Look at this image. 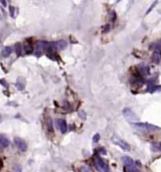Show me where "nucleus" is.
<instances>
[{"instance_id": "obj_1", "label": "nucleus", "mask_w": 161, "mask_h": 172, "mask_svg": "<svg viewBox=\"0 0 161 172\" xmlns=\"http://www.w3.org/2000/svg\"><path fill=\"white\" fill-rule=\"evenodd\" d=\"M121 160H122V163H124V165L126 166L128 172H139L138 167L137 166V165H135V163L133 161L132 158H130L128 156H124L121 158Z\"/></svg>"}, {"instance_id": "obj_2", "label": "nucleus", "mask_w": 161, "mask_h": 172, "mask_svg": "<svg viewBox=\"0 0 161 172\" xmlns=\"http://www.w3.org/2000/svg\"><path fill=\"white\" fill-rule=\"evenodd\" d=\"M96 168L98 169L100 172H110V168L106 162L104 161L103 158L101 157H96L94 161Z\"/></svg>"}, {"instance_id": "obj_3", "label": "nucleus", "mask_w": 161, "mask_h": 172, "mask_svg": "<svg viewBox=\"0 0 161 172\" xmlns=\"http://www.w3.org/2000/svg\"><path fill=\"white\" fill-rule=\"evenodd\" d=\"M112 141H113V143H115L116 145L117 146H118L120 148H121L123 149V150H125V151H129L130 149H131V148H130V145L128 143H126L125 141H123V140H121L120 138H118V137H113L112 138Z\"/></svg>"}, {"instance_id": "obj_4", "label": "nucleus", "mask_w": 161, "mask_h": 172, "mask_svg": "<svg viewBox=\"0 0 161 172\" xmlns=\"http://www.w3.org/2000/svg\"><path fill=\"white\" fill-rule=\"evenodd\" d=\"M134 125L135 126L139 128H142V129H145L147 131H154V130H157L159 129V128L156 126H154L152 124H147V123H135Z\"/></svg>"}, {"instance_id": "obj_5", "label": "nucleus", "mask_w": 161, "mask_h": 172, "mask_svg": "<svg viewBox=\"0 0 161 172\" xmlns=\"http://www.w3.org/2000/svg\"><path fill=\"white\" fill-rule=\"evenodd\" d=\"M14 144H15L16 148H17L20 151H23L24 152V151L27 150V148H28L27 144H26V142H25L23 139H21V138L15 137L14 138Z\"/></svg>"}, {"instance_id": "obj_6", "label": "nucleus", "mask_w": 161, "mask_h": 172, "mask_svg": "<svg viewBox=\"0 0 161 172\" xmlns=\"http://www.w3.org/2000/svg\"><path fill=\"white\" fill-rule=\"evenodd\" d=\"M122 113L124 115V117H125L127 120H129V121H137V115H135L134 112H133L132 109H130L128 108H124L123 111H122Z\"/></svg>"}, {"instance_id": "obj_7", "label": "nucleus", "mask_w": 161, "mask_h": 172, "mask_svg": "<svg viewBox=\"0 0 161 172\" xmlns=\"http://www.w3.org/2000/svg\"><path fill=\"white\" fill-rule=\"evenodd\" d=\"M55 123H56L57 128H59V130H60L62 133H66L67 130V125H66V121L64 119H57L55 121Z\"/></svg>"}, {"instance_id": "obj_8", "label": "nucleus", "mask_w": 161, "mask_h": 172, "mask_svg": "<svg viewBox=\"0 0 161 172\" xmlns=\"http://www.w3.org/2000/svg\"><path fill=\"white\" fill-rule=\"evenodd\" d=\"M10 145V141L4 135H0V148H6Z\"/></svg>"}, {"instance_id": "obj_9", "label": "nucleus", "mask_w": 161, "mask_h": 172, "mask_svg": "<svg viewBox=\"0 0 161 172\" xmlns=\"http://www.w3.org/2000/svg\"><path fill=\"white\" fill-rule=\"evenodd\" d=\"M22 50H23L25 54H27V55L32 54V53L33 52V48H32L30 43H25L23 48H22Z\"/></svg>"}, {"instance_id": "obj_10", "label": "nucleus", "mask_w": 161, "mask_h": 172, "mask_svg": "<svg viewBox=\"0 0 161 172\" xmlns=\"http://www.w3.org/2000/svg\"><path fill=\"white\" fill-rule=\"evenodd\" d=\"M138 72L140 73V75L145 76L149 73V67L145 66H139L138 67Z\"/></svg>"}, {"instance_id": "obj_11", "label": "nucleus", "mask_w": 161, "mask_h": 172, "mask_svg": "<svg viewBox=\"0 0 161 172\" xmlns=\"http://www.w3.org/2000/svg\"><path fill=\"white\" fill-rule=\"evenodd\" d=\"M55 46H56V49H59V50H64V48H66L67 44H66V41L61 40V41L55 42Z\"/></svg>"}, {"instance_id": "obj_12", "label": "nucleus", "mask_w": 161, "mask_h": 172, "mask_svg": "<svg viewBox=\"0 0 161 172\" xmlns=\"http://www.w3.org/2000/svg\"><path fill=\"white\" fill-rule=\"evenodd\" d=\"M12 52V50L11 47H5L3 49V50H2V55H3V57L6 58V57H8V56L11 55Z\"/></svg>"}, {"instance_id": "obj_13", "label": "nucleus", "mask_w": 161, "mask_h": 172, "mask_svg": "<svg viewBox=\"0 0 161 172\" xmlns=\"http://www.w3.org/2000/svg\"><path fill=\"white\" fill-rule=\"evenodd\" d=\"M160 89H161L160 86H157V85H149L147 91L149 92H151V93H152V92H154L155 91H160Z\"/></svg>"}, {"instance_id": "obj_14", "label": "nucleus", "mask_w": 161, "mask_h": 172, "mask_svg": "<svg viewBox=\"0 0 161 172\" xmlns=\"http://www.w3.org/2000/svg\"><path fill=\"white\" fill-rule=\"evenodd\" d=\"M152 61L154 62V63L158 64L160 61V55H159V52H155L154 53V55H152Z\"/></svg>"}, {"instance_id": "obj_15", "label": "nucleus", "mask_w": 161, "mask_h": 172, "mask_svg": "<svg viewBox=\"0 0 161 172\" xmlns=\"http://www.w3.org/2000/svg\"><path fill=\"white\" fill-rule=\"evenodd\" d=\"M21 50H22V48H21V45L19 43H17L15 45V52H16V54L21 55Z\"/></svg>"}, {"instance_id": "obj_16", "label": "nucleus", "mask_w": 161, "mask_h": 172, "mask_svg": "<svg viewBox=\"0 0 161 172\" xmlns=\"http://www.w3.org/2000/svg\"><path fill=\"white\" fill-rule=\"evenodd\" d=\"M16 87H17V89H19V91H22V89H24L25 88V84L24 82L23 83H20V81H17V83H16Z\"/></svg>"}, {"instance_id": "obj_17", "label": "nucleus", "mask_w": 161, "mask_h": 172, "mask_svg": "<svg viewBox=\"0 0 161 172\" xmlns=\"http://www.w3.org/2000/svg\"><path fill=\"white\" fill-rule=\"evenodd\" d=\"M79 172H90L89 168L87 167L86 165H83V166H81L80 169H79Z\"/></svg>"}, {"instance_id": "obj_18", "label": "nucleus", "mask_w": 161, "mask_h": 172, "mask_svg": "<svg viewBox=\"0 0 161 172\" xmlns=\"http://www.w3.org/2000/svg\"><path fill=\"white\" fill-rule=\"evenodd\" d=\"M156 4H157V0H155V1L154 2V3L152 4V6L150 7L149 9H148V11H147V12H146V15H148L149 13H151V11H152V9H154V6H155V5H156Z\"/></svg>"}, {"instance_id": "obj_19", "label": "nucleus", "mask_w": 161, "mask_h": 172, "mask_svg": "<svg viewBox=\"0 0 161 172\" xmlns=\"http://www.w3.org/2000/svg\"><path fill=\"white\" fill-rule=\"evenodd\" d=\"M12 172H22V167L20 165H14V167H13Z\"/></svg>"}, {"instance_id": "obj_20", "label": "nucleus", "mask_w": 161, "mask_h": 172, "mask_svg": "<svg viewBox=\"0 0 161 172\" xmlns=\"http://www.w3.org/2000/svg\"><path fill=\"white\" fill-rule=\"evenodd\" d=\"M9 10H10L11 16H12V17H14V11H15V8L13 7V6H10V7H9Z\"/></svg>"}, {"instance_id": "obj_21", "label": "nucleus", "mask_w": 161, "mask_h": 172, "mask_svg": "<svg viewBox=\"0 0 161 172\" xmlns=\"http://www.w3.org/2000/svg\"><path fill=\"white\" fill-rule=\"evenodd\" d=\"M100 138H101V136H100V134H95L94 135V137H93V142L94 143H98L99 142V140H100Z\"/></svg>"}, {"instance_id": "obj_22", "label": "nucleus", "mask_w": 161, "mask_h": 172, "mask_svg": "<svg viewBox=\"0 0 161 172\" xmlns=\"http://www.w3.org/2000/svg\"><path fill=\"white\" fill-rule=\"evenodd\" d=\"M79 116H80L81 119H83V120L85 119V113H84V111L81 110L80 112H79Z\"/></svg>"}, {"instance_id": "obj_23", "label": "nucleus", "mask_w": 161, "mask_h": 172, "mask_svg": "<svg viewBox=\"0 0 161 172\" xmlns=\"http://www.w3.org/2000/svg\"><path fill=\"white\" fill-rule=\"evenodd\" d=\"M0 3L3 7H7V1L6 0H0Z\"/></svg>"}, {"instance_id": "obj_24", "label": "nucleus", "mask_w": 161, "mask_h": 172, "mask_svg": "<svg viewBox=\"0 0 161 172\" xmlns=\"http://www.w3.org/2000/svg\"><path fill=\"white\" fill-rule=\"evenodd\" d=\"M0 84H2V85H3L4 87H6V88H7V87H8V84L6 83V81H5L4 79H2V80H0Z\"/></svg>"}, {"instance_id": "obj_25", "label": "nucleus", "mask_w": 161, "mask_h": 172, "mask_svg": "<svg viewBox=\"0 0 161 172\" xmlns=\"http://www.w3.org/2000/svg\"><path fill=\"white\" fill-rule=\"evenodd\" d=\"M110 30V26L109 25H106L105 27H104V30H103V32H107L108 30Z\"/></svg>"}, {"instance_id": "obj_26", "label": "nucleus", "mask_w": 161, "mask_h": 172, "mask_svg": "<svg viewBox=\"0 0 161 172\" xmlns=\"http://www.w3.org/2000/svg\"><path fill=\"white\" fill-rule=\"evenodd\" d=\"M159 149H160V150H161V143L159 144Z\"/></svg>"}, {"instance_id": "obj_27", "label": "nucleus", "mask_w": 161, "mask_h": 172, "mask_svg": "<svg viewBox=\"0 0 161 172\" xmlns=\"http://www.w3.org/2000/svg\"><path fill=\"white\" fill-rule=\"evenodd\" d=\"M120 1H121V0H117V2H120Z\"/></svg>"}, {"instance_id": "obj_28", "label": "nucleus", "mask_w": 161, "mask_h": 172, "mask_svg": "<svg viewBox=\"0 0 161 172\" xmlns=\"http://www.w3.org/2000/svg\"><path fill=\"white\" fill-rule=\"evenodd\" d=\"M0 19H1V15H0Z\"/></svg>"}]
</instances>
